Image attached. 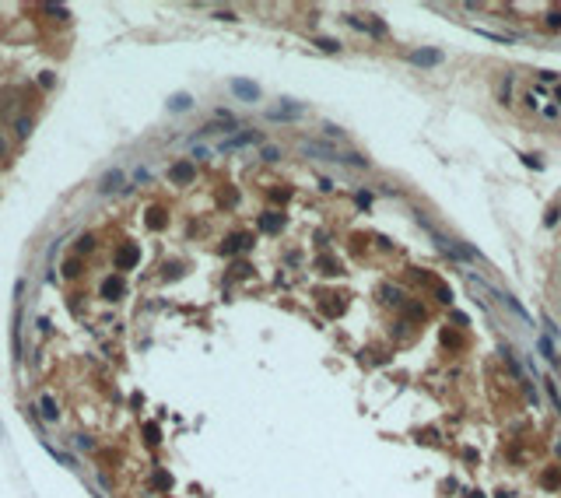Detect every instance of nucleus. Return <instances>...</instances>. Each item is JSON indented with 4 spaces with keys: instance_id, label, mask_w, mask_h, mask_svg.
Returning <instances> with one entry per match:
<instances>
[{
    "instance_id": "28",
    "label": "nucleus",
    "mask_w": 561,
    "mask_h": 498,
    "mask_svg": "<svg viewBox=\"0 0 561 498\" xmlns=\"http://www.w3.org/2000/svg\"><path fill=\"white\" fill-rule=\"evenodd\" d=\"M214 18H218V21H235V11H218Z\"/></svg>"
},
{
    "instance_id": "2",
    "label": "nucleus",
    "mask_w": 561,
    "mask_h": 498,
    "mask_svg": "<svg viewBox=\"0 0 561 498\" xmlns=\"http://www.w3.org/2000/svg\"><path fill=\"white\" fill-rule=\"evenodd\" d=\"M140 260V249L134 242H123L120 249H116V270H130V267H137Z\"/></svg>"
},
{
    "instance_id": "29",
    "label": "nucleus",
    "mask_w": 561,
    "mask_h": 498,
    "mask_svg": "<svg viewBox=\"0 0 561 498\" xmlns=\"http://www.w3.org/2000/svg\"><path fill=\"white\" fill-rule=\"evenodd\" d=\"M547 25H551V28H558V25H561V14H558V11H551V18H547Z\"/></svg>"
},
{
    "instance_id": "25",
    "label": "nucleus",
    "mask_w": 561,
    "mask_h": 498,
    "mask_svg": "<svg viewBox=\"0 0 561 498\" xmlns=\"http://www.w3.org/2000/svg\"><path fill=\"white\" fill-rule=\"evenodd\" d=\"M144 435H147V442L155 446V442H158V428H155V425H147V428H144Z\"/></svg>"
},
{
    "instance_id": "15",
    "label": "nucleus",
    "mask_w": 561,
    "mask_h": 498,
    "mask_svg": "<svg viewBox=\"0 0 561 498\" xmlns=\"http://www.w3.org/2000/svg\"><path fill=\"white\" fill-rule=\"evenodd\" d=\"M190 105H193L190 95H172V99H169V109H176V113H186Z\"/></svg>"
},
{
    "instance_id": "31",
    "label": "nucleus",
    "mask_w": 561,
    "mask_h": 498,
    "mask_svg": "<svg viewBox=\"0 0 561 498\" xmlns=\"http://www.w3.org/2000/svg\"><path fill=\"white\" fill-rule=\"evenodd\" d=\"M470 498H484V495H481V491H470Z\"/></svg>"
},
{
    "instance_id": "20",
    "label": "nucleus",
    "mask_w": 561,
    "mask_h": 498,
    "mask_svg": "<svg viewBox=\"0 0 561 498\" xmlns=\"http://www.w3.org/2000/svg\"><path fill=\"white\" fill-rule=\"evenodd\" d=\"M316 46L326 49V53H337V49H341V42H333V39H316Z\"/></svg>"
},
{
    "instance_id": "11",
    "label": "nucleus",
    "mask_w": 561,
    "mask_h": 498,
    "mask_svg": "<svg viewBox=\"0 0 561 498\" xmlns=\"http://www.w3.org/2000/svg\"><path fill=\"white\" fill-rule=\"evenodd\" d=\"M249 246H253V242H249V235H232V239L221 246V253H225V256H232V253H242V249H249Z\"/></svg>"
},
{
    "instance_id": "18",
    "label": "nucleus",
    "mask_w": 561,
    "mask_h": 498,
    "mask_svg": "<svg viewBox=\"0 0 561 498\" xmlns=\"http://www.w3.org/2000/svg\"><path fill=\"white\" fill-rule=\"evenodd\" d=\"M95 249V235H81L78 239V253H91Z\"/></svg>"
},
{
    "instance_id": "22",
    "label": "nucleus",
    "mask_w": 561,
    "mask_h": 498,
    "mask_svg": "<svg viewBox=\"0 0 561 498\" xmlns=\"http://www.w3.org/2000/svg\"><path fill=\"white\" fill-rule=\"evenodd\" d=\"M522 161H526V169H544V161L537 155H522Z\"/></svg>"
},
{
    "instance_id": "4",
    "label": "nucleus",
    "mask_w": 561,
    "mask_h": 498,
    "mask_svg": "<svg viewBox=\"0 0 561 498\" xmlns=\"http://www.w3.org/2000/svg\"><path fill=\"white\" fill-rule=\"evenodd\" d=\"M193 176H197L193 161H176V165L169 169V179H172V182H179V186H186V182H193Z\"/></svg>"
},
{
    "instance_id": "26",
    "label": "nucleus",
    "mask_w": 561,
    "mask_h": 498,
    "mask_svg": "<svg viewBox=\"0 0 561 498\" xmlns=\"http://www.w3.org/2000/svg\"><path fill=\"white\" fill-rule=\"evenodd\" d=\"M263 158H267V161H277L280 151H277V147H263Z\"/></svg>"
},
{
    "instance_id": "17",
    "label": "nucleus",
    "mask_w": 561,
    "mask_h": 498,
    "mask_svg": "<svg viewBox=\"0 0 561 498\" xmlns=\"http://www.w3.org/2000/svg\"><path fill=\"white\" fill-rule=\"evenodd\" d=\"M14 134H18V137H28V134H32V116H18V120H14Z\"/></svg>"
},
{
    "instance_id": "27",
    "label": "nucleus",
    "mask_w": 561,
    "mask_h": 498,
    "mask_svg": "<svg viewBox=\"0 0 561 498\" xmlns=\"http://www.w3.org/2000/svg\"><path fill=\"white\" fill-rule=\"evenodd\" d=\"M291 197V190H270V200H288Z\"/></svg>"
},
{
    "instance_id": "5",
    "label": "nucleus",
    "mask_w": 561,
    "mask_h": 498,
    "mask_svg": "<svg viewBox=\"0 0 561 498\" xmlns=\"http://www.w3.org/2000/svg\"><path fill=\"white\" fill-rule=\"evenodd\" d=\"M123 291H126V281L116 274V278H105L102 281V299L105 302H116V299H123Z\"/></svg>"
},
{
    "instance_id": "10",
    "label": "nucleus",
    "mask_w": 561,
    "mask_h": 498,
    "mask_svg": "<svg viewBox=\"0 0 561 498\" xmlns=\"http://www.w3.org/2000/svg\"><path fill=\"white\" fill-rule=\"evenodd\" d=\"M442 53L439 49H418V53H410V63H418V67H432V63H439Z\"/></svg>"
},
{
    "instance_id": "23",
    "label": "nucleus",
    "mask_w": 561,
    "mask_h": 498,
    "mask_svg": "<svg viewBox=\"0 0 561 498\" xmlns=\"http://www.w3.org/2000/svg\"><path fill=\"white\" fill-rule=\"evenodd\" d=\"M320 267H323V274H341V270H337V263H333V260H320Z\"/></svg>"
},
{
    "instance_id": "8",
    "label": "nucleus",
    "mask_w": 561,
    "mask_h": 498,
    "mask_svg": "<svg viewBox=\"0 0 561 498\" xmlns=\"http://www.w3.org/2000/svg\"><path fill=\"white\" fill-rule=\"evenodd\" d=\"M39 411H42V421H49V425H57V421H60V411H57V400L49 397V393H46V397L39 400Z\"/></svg>"
},
{
    "instance_id": "1",
    "label": "nucleus",
    "mask_w": 561,
    "mask_h": 498,
    "mask_svg": "<svg viewBox=\"0 0 561 498\" xmlns=\"http://www.w3.org/2000/svg\"><path fill=\"white\" fill-rule=\"evenodd\" d=\"M432 239H435V246H439L445 256H453V260H477L474 249H466V246H460V242L445 239V235H439V232H432Z\"/></svg>"
},
{
    "instance_id": "32",
    "label": "nucleus",
    "mask_w": 561,
    "mask_h": 498,
    "mask_svg": "<svg viewBox=\"0 0 561 498\" xmlns=\"http://www.w3.org/2000/svg\"><path fill=\"white\" fill-rule=\"evenodd\" d=\"M0 435H4V428H0Z\"/></svg>"
},
{
    "instance_id": "30",
    "label": "nucleus",
    "mask_w": 561,
    "mask_h": 498,
    "mask_svg": "<svg viewBox=\"0 0 561 498\" xmlns=\"http://www.w3.org/2000/svg\"><path fill=\"white\" fill-rule=\"evenodd\" d=\"M4 155H7V140L0 137V158H4Z\"/></svg>"
},
{
    "instance_id": "13",
    "label": "nucleus",
    "mask_w": 561,
    "mask_h": 498,
    "mask_svg": "<svg viewBox=\"0 0 561 498\" xmlns=\"http://www.w3.org/2000/svg\"><path fill=\"white\" fill-rule=\"evenodd\" d=\"M298 113H302V105H284V109H270L267 116L270 120H288V116H298Z\"/></svg>"
},
{
    "instance_id": "16",
    "label": "nucleus",
    "mask_w": 561,
    "mask_h": 498,
    "mask_svg": "<svg viewBox=\"0 0 561 498\" xmlns=\"http://www.w3.org/2000/svg\"><path fill=\"white\" fill-rule=\"evenodd\" d=\"M147 228H155V232H158V228H165V211H158V207H155V211H147Z\"/></svg>"
},
{
    "instance_id": "9",
    "label": "nucleus",
    "mask_w": 561,
    "mask_h": 498,
    "mask_svg": "<svg viewBox=\"0 0 561 498\" xmlns=\"http://www.w3.org/2000/svg\"><path fill=\"white\" fill-rule=\"evenodd\" d=\"M120 186H123V169H113V172H105V176H102V182H99L102 193H113V190H120Z\"/></svg>"
},
{
    "instance_id": "3",
    "label": "nucleus",
    "mask_w": 561,
    "mask_h": 498,
    "mask_svg": "<svg viewBox=\"0 0 561 498\" xmlns=\"http://www.w3.org/2000/svg\"><path fill=\"white\" fill-rule=\"evenodd\" d=\"M232 95H239L242 102H256L260 99V88L253 81H242V78H232Z\"/></svg>"
},
{
    "instance_id": "19",
    "label": "nucleus",
    "mask_w": 561,
    "mask_h": 498,
    "mask_svg": "<svg viewBox=\"0 0 561 498\" xmlns=\"http://www.w3.org/2000/svg\"><path fill=\"white\" fill-rule=\"evenodd\" d=\"M63 274H67V278H78V274H81V260H67V263H63Z\"/></svg>"
},
{
    "instance_id": "6",
    "label": "nucleus",
    "mask_w": 561,
    "mask_h": 498,
    "mask_svg": "<svg viewBox=\"0 0 561 498\" xmlns=\"http://www.w3.org/2000/svg\"><path fill=\"white\" fill-rule=\"evenodd\" d=\"M260 140H263L260 130H246V134H239V137L225 140V144H221V151H235V147H246V144H260Z\"/></svg>"
},
{
    "instance_id": "12",
    "label": "nucleus",
    "mask_w": 561,
    "mask_h": 498,
    "mask_svg": "<svg viewBox=\"0 0 561 498\" xmlns=\"http://www.w3.org/2000/svg\"><path fill=\"white\" fill-rule=\"evenodd\" d=\"M540 351H544V358L551 361V365H558V368H561V355L554 351V340H551V337H540Z\"/></svg>"
},
{
    "instance_id": "21",
    "label": "nucleus",
    "mask_w": 561,
    "mask_h": 498,
    "mask_svg": "<svg viewBox=\"0 0 561 498\" xmlns=\"http://www.w3.org/2000/svg\"><path fill=\"white\" fill-rule=\"evenodd\" d=\"M155 488H172V477H169L165 470H158V474H155Z\"/></svg>"
},
{
    "instance_id": "7",
    "label": "nucleus",
    "mask_w": 561,
    "mask_h": 498,
    "mask_svg": "<svg viewBox=\"0 0 561 498\" xmlns=\"http://www.w3.org/2000/svg\"><path fill=\"white\" fill-rule=\"evenodd\" d=\"M280 228H284V214H277V211L260 214V232H280Z\"/></svg>"
},
{
    "instance_id": "14",
    "label": "nucleus",
    "mask_w": 561,
    "mask_h": 498,
    "mask_svg": "<svg viewBox=\"0 0 561 498\" xmlns=\"http://www.w3.org/2000/svg\"><path fill=\"white\" fill-rule=\"evenodd\" d=\"M540 484H544V488H558V484H561V470H558V467H551V470H544Z\"/></svg>"
},
{
    "instance_id": "24",
    "label": "nucleus",
    "mask_w": 561,
    "mask_h": 498,
    "mask_svg": "<svg viewBox=\"0 0 561 498\" xmlns=\"http://www.w3.org/2000/svg\"><path fill=\"white\" fill-rule=\"evenodd\" d=\"M74 446H78V449H95V442H91V438H84V435L74 438Z\"/></svg>"
}]
</instances>
